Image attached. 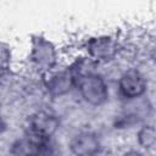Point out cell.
<instances>
[{
    "mask_svg": "<svg viewBox=\"0 0 156 156\" xmlns=\"http://www.w3.org/2000/svg\"><path fill=\"white\" fill-rule=\"evenodd\" d=\"M7 127H9L7 121H6V118L4 117V115L0 112V135H2V134L7 130Z\"/></svg>",
    "mask_w": 156,
    "mask_h": 156,
    "instance_id": "8fae6325",
    "label": "cell"
},
{
    "mask_svg": "<svg viewBox=\"0 0 156 156\" xmlns=\"http://www.w3.org/2000/svg\"><path fill=\"white\" fill-rule=\"evenodd\" d=\"M27 156H45V155H41V154H32V155H27Z\"/></svg>",
    "mask_w": 156,
    "mask_h": 156,
    "instance_id": "7c38bea8",
    "label": "cell"
},
{
    "mask_svg": "<svg viewBox=\"0 0 156 156\" xmlns=\"http://www.w3.org/2000/svg\"><path fill=\"white\" fill-rule=\"evenodd\" d=\"M121 156H146L144 151L140 149H128L121 154Z\"/></svg>",
    "mask_w": 156,
    "mask_h": 156,
    "instance_id": "30bf717a",
    "label": "cell"
},
{
    "mask_svg": "<svg viewBox=\"0 0 156 156\" xmlns=\"http://www.w3.org/2000/svg\"><path fill=\"white\" fill-rule=\"evenodd\" d=\"M68 149L73 156H96L101 150V140L95 132L82 130L71 138Z\"/></svg>",
    "mask_w": 156,
    "mask_h": 156,
    "instance_id": "52a82bcc",
    "label": "cell"
},
{
    "mask_svg": "<svg viewBox=\"0 0 156 156\" xmlns=\"http://www.w3.org/2000/svg\"><path fill=\"white\" fill-rule=\"evenodd\" d=\"M43 85L46 94L54 99L63 98L76 89L77 80L67 65L58 66L43 77Z\"/></svg>",
    "mask_w": 156,
    "mask_h": 156,
    "instance_id": "8992f818",
    "label": "cell"
},
{
    "mask_svg": "<svg viewBox=\"0 0 156 156\" xmlns=\"http://www.w3.org/2000/svg\"><path fill=\"white\" fill-rule=\"evenodd\" d=\"M123 50V40L116 33H94L79 43V54L96 65L113 61Z\"/></svg>",
    "mask_w": 156,
    "mask_h": 156,
    "instance_id": "7a4b0ae2",
    "label": "cell"
},
{
    "mask_svg": "<svg viewBox=\"0 0 156 156\" xmlns=\"http://www.w3.org/2000/svg\"><path fill=\"white\" fill-rule=\"evenodd\" d=\"M136 143L141 151L151 152L156 145V132L152 123H143L136 130Z\"/></svg>",
    "mask_w": 156,
    "mask_h": 156,
    "instance_id": "ba28073f",
    "label": "cell"
},
{
    "mask_svg": "<svg viewBox=\"0 0 156 156\" xmlns=\"http://www.w3.org/2000/svg\"><path fill=\"white\" fill-rule=\"evenodd\" d=\"M61 49L55 40L43 33L30 34L26 60L32 73L43 78L61 66Z\"/></svg>",
    "mask_w": 156,
    "mask_h": 156,
    "instance_id": "6da1fadb",
    "label": "cell"
},
{
    "mask_svg": "<svg viewBox=\"0 0 156 156\" xmlns=\"http://www.w3.org/2000/svg\"><path fill=\"white\" fill-rule=\"evenodd\" d=\"M149 89L146 76L136 67H129L121 72L117 79V93L127 102L136 101L145 96Z\"/></svg>",
    "mask_w": 156,
    "mask_h": 156,
    "instance_id": "277c9868",
    "label": "cell"
},
{
    "mask_svg": "<svg viewBox=\"0 0 156 156\" xmlns=\"http://www.w3.org/2000/svg\"><path fill=\"white\" fill-rule=\"evenodd\" d=\"M61 128V118L52 111L39 110L33 112L26 126V134L39 140H50Z\"/></svg>",
    "mask_w": 156,
    "mask_h": 156,
    "instance_id": "5b68a950",
    "label": "cell"
},
{
    "mask_svg": "<svg viewBox=\"0 0 156 156\" xmlns=\"http://www.w3.org/2000/svg\"><path fill=\"white\" fill-rule=\"evenodd\" d=\"M15 63V52L12 45L0 38V76L10 72Z\"/></svg>",
    "mask_w": 156,
    "mask_h": 156,
    "instance_id": "9c48e42d",
    "label": "cell"
},
{
    "mask_svg": "<svg viewBox=\"0 0 156 156\" xmlns=\"http://www.w3.org/2000/svg\"><path fill=\"white\" fill-rule=\"evenodd\" d=\"M76 89L82 100L93 107L105 105L110 99V87L106 78L98 71L89 73L77 82Z\"/></svg>",
    "mask_w": 156,
    "mask_h": 156,
    "instance_id": "3957f363",
    "label": "cell"
}]
</instances>
